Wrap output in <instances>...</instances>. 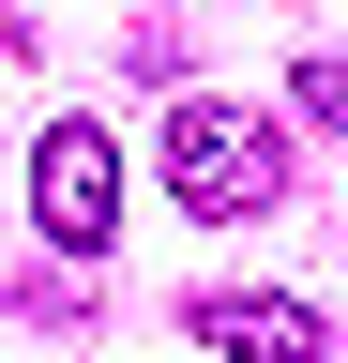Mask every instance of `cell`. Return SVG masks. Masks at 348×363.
<instances>
[{
	"label": "cell",
	"mask_w": 348,
	"mask_h": 363,
	"mask_svg": "<svg viewBox=\"0 0 348 363\" xmlns=\"http://www.w3.org/2000/svg\"><path fill=\"white\" fill-rule=\"evenodd\" d=\"M30 212H46V242H91V257H106V227H121V152H106V121H46Z\"/></svg>",
	"instance_id": "obj_2"
},
{
	"label": "cell",
	"mask_w": 348,
	"mask_h": 363,
	"mask_svg": "<svg viewBox=\"0 0 348 363\" xmlns=\"http://www.w3.org/2000/svg\"><path fill=\"white\" fill-rule=\"evenodd\" d=\"M167 182H182V212L242 227V212H273V197H288V136L257 121V106H212V91H182V106H167Z\"/></svg>",
	"instance_id": "obj_1"
},
{
	"label": "cell",
	"mask_w": 348,
	"mask_h": 363,
	"mask_svg": "<svg viewBox=\"0 0 348 363\" xmlns=\"http://www.w3.org/2000/svg\"><path fill=\"white\" fill-rule=\"evenodd\" d=\"M288 106L318 121V136H348V61H303V76H288Z\"/></svg>",
	"instance_id": "obj_4"
},
{
	"label": "cell",
	"mask_w": 348,
	"mask_h": 363,
	"mask_svg": "<svg viewBox=\"0 0 348 363\" xmlns=\"http://www.w3.org/2000/svg\"><path fill=\"white\" fill-rule=\"evenodd\" d=\"M197 348H228V363H318V303H288V288H212L197 303Z\"/></svg>",
	"instance_id": "obj_3"
}]
</instances>
